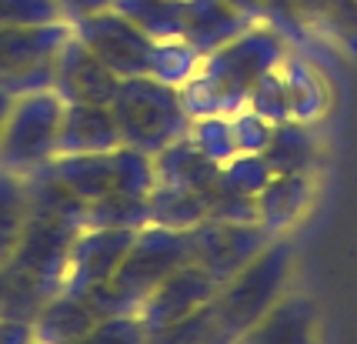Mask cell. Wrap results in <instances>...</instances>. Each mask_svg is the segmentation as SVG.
Returning a JSON list of instances; mask_svg holds the SVG:
<instances>
[{
	"mask_svg": "<svg viewBox=\"0 0 357 344\" xmlns=\"http://www.w3.org/2000/svg\"><path fill=\"white\" fill-rule=\"evenodd\" d=\"M121 144V127L114 121L110 104H63L57 157L104 154Z\"/></svg>",
	"mask_w": 357,
	"mask_h": 344,
	"instance_id": "13",
	"label": "cell"
},
{
	"mask_svg": "<svg viewBox=\"0 0 357 344\" xmlns=\"http://www.w3.org/2000/svg\"><path fill=\"white\" fill-rule=\"evenodd\" d=\"M50 87L63 97V104H110L121 87V77L97 61L84 40L70 33V40L57 54Z\"/></svg>",
	"mask_w": 357,
	"mask_h": 344,
	"instance_id": "12",
	"label": "cell"
},
{
	"mask_svg": "<svg viewBox=\"0 0 357 344\" xmlns=\"http://www.w3.org/2000/svg\"><path fill=\"white\" fill-rule=\"evenodd\" d=\"M0 344H33V321L0 314Z\"/></svg>",
	"mask_w": 357,
	"mask_h": 344,
	"instance_id": "24",
	"label": "cell"
},
{
	"mask_svg": "<svg viewBox=\"0 0 357 344\" xmlns=\"http://www.w3.org/2000/svg\"><path fill=\"white\" fill-rule=\"evenodd\" d=\"M214 294H218L214 278L204 267L194 264V261H187L184 267H177L174 274H167L151 294L140 301L137 314L144 321V328H147V334H154V331L171 328L177 321L190 317L194 311L207 308L214 301Z\"/></svg>",
	"mask_w": 357,
	"mask_h": 344,
	"instance_id": "11",
	"label": "cell"
},
{
	"mask_svg": "<svg viewBox=\"0 0 357 344\" xmlns=\"http://www.w3.org/2000/svg\"><path fill=\"white\" fill-rule=\"evenodd\" d=\"M114 121L121 127V141L144 154H160L167 144L190 130V114L184 107L181 87L157 77H124L110 100Z\"/></svg>",
	"mask_w": 357,
	"mask_h": 344,
	"instance_id": "3",
	"label": "cell"
},
{
	"mask_svg": "<svg viewBox=\"0 0 357 344\" xmlns=\"http://www.w3.org/2000/svg\"><path fill=\"white\" fill-rule=\"evenodd\" d=\"M214 344H234V341H227V338H220V341H214Z\"/></svg>",
	"mask_w": 357,
	"mask_h": 344,
	"instance_id": "28",
	"label": "cell"
},
{
	"mask_svg": "<svg viewBox=\"0 0 357 344\" xmlns=\"http://www.w3.org/2000/svg\"><path fill=\"white\" fill-rule=\"evenodd\" d=\"M70 33L74 27L67 20L0 27V87H7L10 94L50 87L57 54Z\"/></svg>",
	"mask_w": 357,
	"mask_h": 344,
	"instance_id": "6",
	"label": "cell"
},
{
	"mask_svg": "<svg viewBox=\"0 0 357 344\" xmlns=\"http://www.w3.org/2000/svg\"><path fill=\"white\" fill-rule=\"evenodd\" d=\"M147 211H151V224H164V227H177V231H190L194 224L207 218L204 194L171 188V184H154L151 197H147Z\"/></svg>",
	"mask_w": 357,
	"mask_h": 344,
	"instance_id": "20",
	"label": "cell"
},
{
	"mask_svg": "<svg viewBox=\"0 0 357 344\" xmlns=\"http://www.w3.org/2000/svg\"><path fill=\"white\" fill-rule=\"evenodd\" d=\"M147 328L140 321L137 311H124V314H107L93 324L84 338H77L74 344H147Z\"/></svg>",
	"mask_w": 357,
	"mask_h": 344,
	"instance_id": "22",
	"label": "cell"
},
{
	"mask_svg": "<svg viewBox=\"0 0 357 344\" xmlns=\"http://www.w3.org/2000/svg\"><path fill=\"white\" fill-rule=\"evenodd\" d=\"M294 267V244L284 234H274L264 244L257 257H250L237 274L218 287L214 294V314H218L220 338H241L248 328H254L280 297L284 284Z\"/></svg>",
	"mask_w": 357,
	"mask_h": 344,
	"instance_id": "2",
	"label": "cell"
},
{
	"mask_svg": "<svg viewBox=\"0 0 357 344\" xmlns=\"http://www.w3.org/2000/svg\"><path fill=\"white\" fill-rule=\"evenodd\" d=\"M104 317L91 294L57 291L33 314V341L37 344H74Z\"/></svg>",
	"mask_w": 357,
	"mask_h": 344,
	"instance_id": "15",
	"label": "cell"
},
{
	"mask_svg": "<svg viewBox=\"0 0 357 344\" xmlns=\"http://www.w3.org/2000/svg\"><path fill=\"white\" fill-rule=\"evenodd\" d=\"M130 227H87L80 224V231L70 241L67 250V267H63V287L61 291H93L110 284L117 274V267L124 261L127 248L134 244Z\"/></svg>",
	"mask_w": 357,
	"mask_h": 344,
	"instance_id": "10",
	"label": "cell"
},
{
	"mask_svg": "<svg viewBox=\"0 0 357 344\" xmlns=\"http://www.w3.org/2000/svg\"><path fill=\"white\" fill-rule=\"evenodd\" d=\"M187 234H190V261L204 267L218 287L231 274H237L250 257H257L267 241L274 237L257 220H214V218H204Z\"/></svg>",
	"mask_w": 357,
	"mask_h": 344,
	"instance_id": "9",
	"label": "cell"
},
{
	"mask_svg": "<svg viewBox=\"0 0 357 344\" xmlns=\"http://www.w3.org/2000/svg\"><path fill=\"white\" fill-rule=\"evenodd\" d=\"M54 20H63L57 0H0V27L54 24Z\"/></svg>",
	"mask_w": 357,
	"mask_h": 344,
	"instance_id": "23",
	"label": "cell"
},
{
	"mask_svg": "<svg viewBox=\"0 0 357 344\" xmlns=\"http://www.w3.org/2000/svg\"><path fill=\"white\" fill-rule=\"evenodd\" d=\"M47 171L61 181L84 207L107 197H151L154 177V157L137 147H114L104 154H74L54 157L44 164Z\"/></svg>",
	"mask_w": 357,
	"mask_h": 344,
	"instance_id": "4",
	"label": "cell"
},
{
	"mask_svg": "<svg viewBox=\"0 0 357 344\" xmlns=\"http://www.w3.org/2000/svg\"><path fill=\"white\" fill-rule=\"evenodd\" d=\"M31 220V194L24 174L0 171V267L10 264Z\"/></svg>",
	"mask_w": 357,
	"mask_h": 344,
	"instance_id": "19",
	"label": "cell"
},
{
	"mask_svg": "<svg viewBox=\"0 0 357 344\" xmlns=\"http://www.w3.org/2000/svg\"><path fill=\"white\" fill-rule=\"evenodd\" d=\"M314 308L304 297H280L278 304L234 344H311Z\"/></svg>",
	"mask_w": 357,
	"mask_h": 344,
	"instance_id": "17",
	"label": "cell"
},
{
	"mask_svg": "<svg viewBox=\"0 0 357 344\" xmlns=\"http://www.w3.org/2000/svg\"><path fill=\"white\" fill-rule=\"evenodd\" d=\"M57 7H61V14L67 24H74L80 17H91L97 10H107L114 7V0H57Z\"/></svg>",
	"mask_w": 357,
	"mask_h": 344,
	"instance_id": "25",
	"label": "cell"
},
{
	"mask_svg": "<svg viewBox=\"0 0 357 344\" xmlns=\"http://www.w3.org/2000/svg\"><path fill=\"white\" fill-rule=\"evenodd\" d=\"M10 100H14V94H10L7 87H0V127H3V117H7V110H10Z\"/></svg>",
	"mask_w": 357,
	"mask_h": 344,
	"instance_id": "26",
	"label": "cell"
},
{
	"mask_svg": "<svg viewBox=\"0 0 357 344\" xmlns=\"http://www.w3.org/2000/svg\"><path fill=\"white\" fill-rule=\"evenodd\" d=\"M248 24V10L231 0H181V40L201 54H211Z\"/></svg>",
	"mask_w": 357,
	"mask_h": 344,
	"instance_id": "14",
	"label": "cell"
},
{
	"mask_svg": "<svg viewBox=\"0 0 357 344\" xmlns=\"http://www.w3.org/2000/svg\"><path fill=\"white\" fill-rule=\"evenodd\" d=\"M257 114H264L271 124L297 121V124H314L327 107V91L321 74L311 63L297 61L287 50L284 61L267 74L257 91L250 94V104Z\"/></svg>",
	"mask_w": 357,
	"mask_h": 344,
	"instance_id": "8",
	"label": "cell"
},
{
	"mask_svg": "<svg viewBox=\"0 0 357 344\" xmlns=\"http://www.w3.org/2000/svg\"><path fill=\"white\" fill-rule=\"evenodd\" d=\"M33 344H37V341H33Z\"/></svg>",
	"mask_w": 357,
	"mask_h": 344,
	"instance_id": "29",
	"label": "cell"
},
{
	"mask_svg": "<svg viewBox=\"0 0 357 344\" xmlns=\"http://www.w3.org/2000/svg\"><path fill=\"white\" fill-rule=\"evenodd\" d=\"M284 54L287 40L264 20H250L241 33L201 57L194 77L181 87L187 114L211 117L244 110L257 84L284 61Z\"/></svg>",
	"mask_w": 357,
	"mask_h": 344,
	"instance_id": "1",
	"label": "cell"
},
{
	"mask_svg": "<svg viewBox=\"0 0 357 344\" xmlns=\"http://www.w3.org/2000/svg\"><path fill=\"white\" fill-rule=\"evenodd\" d=\"M187 137L194 141V147L201 151L207 160L214 164H227L231 157H237V141H234V124L231 114H211V117H194Z\"/></svg>",
	"mask_w": 357,
	"mask_h": 344,
	"instance_id": "21",
	"label": "cell"
},
{
	"mask_svg": "<svg viewBox=\"0 0 357 344\" xmlns=\"http://www.w3.org/2000/svg\"><path fill=\"white\" fill-rule=\"evenodd\" d=\"M63 97L54 87L14 94L0 127V171L31 174L57 157Z\"/></svg>",
	"mask_w": 357,
	"mask_h": 344,
	"instance_id": "5",
	"label": "cell"
},
{
	"mask_svg": "<svg viewBox=\"0 0 357 344\" xmlns=\"http://www.w3.org/2000/svg\"><path fill=\"white\" fill-rule=\"evenodd\" d=\"M261 157L274 174H311L317 164V137L311 124H297V121L274 124V134Z\"/></svg>",
	"mask_w": 357,
	"mask_h": 344,
	"instance_id": "18",
	"label": "cell"
},
{
	"mask_svg": "<svg viewBox=\"0 0 357 344\" xmlns=\"http://www.w3.org/2000/svg\"><path fill=\"white\" fill-rule=\"evenodd\" d=\"M74 37L84 40L97 61L110 67L117 77H151V67H154V54H157V40L151 33L137 27L130 17H124L117 7L107 10H97L91 17H80L70 24Z\"/></svg>",
	"mask_w": 357,
	"mask_h": 344,
	"instance_id": "7",
	"label": "cell"
},
{
	"mask_svg": "<svg viewBox=\"0 0 357 344\" xmlns=\"http://www.w3.org/2000/svg\"><path fill=\"white\" fill-rule=\"evenodd\" d=\"M3 294H7V271L0 267V314H3Z\"/></svg>",
	"mask_w": 357,
	"mask_h": 344,
	"instance_id": "27",
	"label": "cell"
},
{
	"mask_svg": "<svg viewBox=\"0 0 357 344\" xmlns=\"http://www.w3.org/2000/svg\"><path fill=\"white\" fill-rule=\"evenodd\" d=\"M311 194V174H271V181L254 194L257 224H264L271 234H287L307 211Z\"/></svg>",
	"mask_w": 357,
	"mask_h": 344,
	"instance_id": "16",
	"label": "cell"
}]
</instances>
